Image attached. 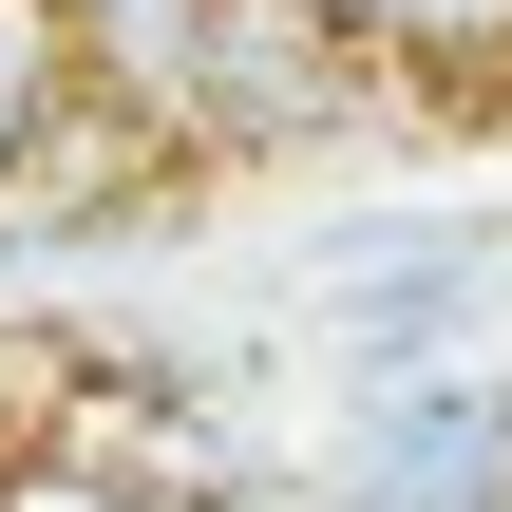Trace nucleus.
<instances>
[{
  "label": "nucleus",
  "instance_id": "obj_3",
  "mask_svg": "<svg viewBox=\"0 0 512 512\" xmlns=\"http://www.w3.org/2000/svg\"><path fill=\"white\" fill-rule=\"evenodd\" d=\"M380 76H512V0H323Z\"/></svg>",
  "mask_w": 512,
  "mask_h": 512
},
{
  "label": "nucleus",
  "instance_id": "obj_5",
  "mask_svg": "<svg viewBox=\"0 0 512 512\" xmlns=\"http://www.w3.org/2000/svg\"><path fill=\"white\" fill-rule=\"evenodd\" d=\"M0 512H209V494H152V475H95V456H0Z\"/></svg>",
  "mask_w": 512,
  "mask_h": 512
},
{
  "label": "nucleus",
  "instance_id": "obj_4",
  "mask_svg": "<svg viewBox=\"0 0 512 512\" xmlns=\"http://www.w3.org/2000/svg\"><path fill=\"white\" fill-rule=\"evenodd\" d=\"M57 114H76V38H57V0H0V209H19Z\"/></svg>",
  "mask_w": 512,
  "mask_h": 512
},
{
  "label": "nucleus",
  "instance_id": "obj_2",
  "mask_svg": "<svg viewBox=\"0 0 512 512\" xmlns=\"http://www.w3.org/2000/svg\"><path fill=\"white\" fill-rule=\"evenodd\" d=\"M57 38H76V95H114L133 133H171V152H190V57H209V0H57Z\"/></svg>",
  "mask_w": 512,
  "mask_h": 512
},
{
  "label": "nucleus",
  "instance_id": "obj_1",
  "mask_svg": "<svg viewBox=\"0 0 512 512\" xmlns=\"http://www.w3.org/2000/svg\"><path fill=\"white\" fill-rule=\"evenodd\" d=\"M361 95H399L323 0H209V57H190V152H304V133H361Z\"/></svg>",
  "mask_w": 512,
  "mask_h": 512
}]
</instances>
